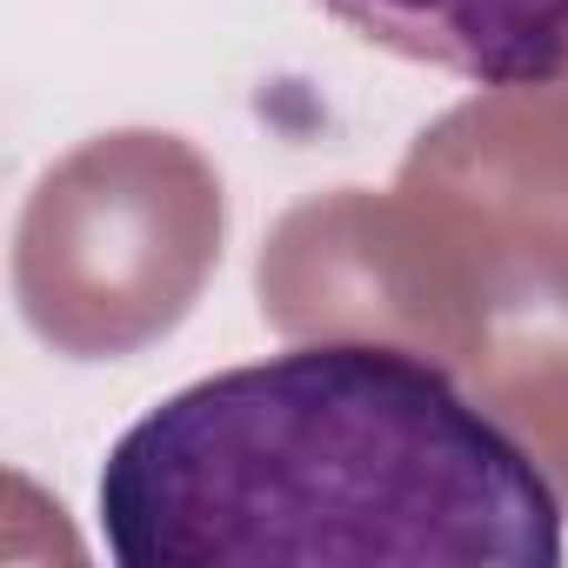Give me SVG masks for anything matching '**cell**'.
Returning a JSON list of instances; mask_svg holds the SVG:
<instances>
[{"label": "cell", "mask_w": 568, "mask_h": 568, "mask_svg": "<svg viewBox=\"0 0 568 568\" xmlns=\"http://www.w3.org/2000/svg\"><path fill=\"white\" fill-rule=\"evenodd\" d=\"M362 41L475 88H555L568 74V0H322Z\"/></svg>", "instance_id": "obj_2"}, {"label": "cell", "mask_w": 568, "mask_h": 568, "mask_svg": "<svg viewBox=\"0 0 568 568\" xmlns=\"http://www.w3.org/2000/svg\"><path fill=\"white\" fill-rule=\"evenodd\" d=\"M101 541L121 568L288 561H561L541 462L382 342H308L187 382L101 462Z\"/></svg>", "instance_id": "obj_1"}]
</instances>
